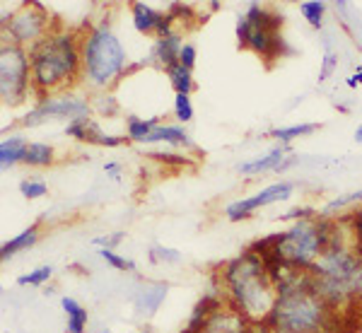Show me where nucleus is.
<instances>
[{"label":"nucleus","instance_id":"31","mask_svg":"<svg viewBox=\"0 0 362 333\" xmlns=\"http://www.w3.org/2000/svg\"><path fill=\"white\" fill-rule=\"evenodd\" d=\"M174 119L181 126L194 119V102H191L189 95H174Z\"/></svg>","mask_w":362,"mask_h":333},{"label":"nucleus","instance_id":"20","mask_svg":"<svg viewBox=\"0 0 362 333\" xmlns=\"http://www.w3.org/2000/svg\"><path fill=\"white\" fill-rule=\"evenodd\" d=\"M39 235H42V230H39V225L34 222V225H29L27 230H22L20 235H15L13 239H8V242L0 247V259L10 261L13 256L22 254V251H27V249H32L34 244L39 242Z\"/></svg>","mask_w":362,"mask_h":333},{"label":"nucleus","instance_id":"28","mask_svg":"<svg viewBox=\"0 0 362 333\" xmlns=\"http://www.w3.org/2000/svg\"><path fill=\"white\" fill-rule=\"evenodd\" d=\"M97 254H99V259L107 261V266L114 268V271H121V273H136L138 271L136 261L126 259V256H121V254H116L114 249H97Z\"/></svg>","mask_w":362,"mask_h":333},{"label":"nucleus","instance_id":"13","mask_svg":"<svg viewBox=\"0 0 362 333\" xmlns=\"http://www.w3.org/2000/svg\"><path fill=\"white\" fill-rule=\"evenodd\" d=\"M184 44L186 42H184V37H181V32H172L162 39H155L153 49H150V56H148V63L157 70L174 66V63H179Z\"/></svg>","mask_w":362,"mask_h":333},{"label":"nucleus","instance_id":"41","mask_svg":"<svg viewBox=\"0 0 362 333\" xmlns=\"http://www.w3.org/2000/svg\"><path fill=\"white\" fill-rule=\"evenodd\" d=\"M104 172H107V177L119 179L121 177V165L119 162H107V165H104Z\"/></svg>","mask_w":362,"mask_h":333},{"label":"nucleus","instance_id":"25","mask_svg":"<svg viewBox=\"0 0 362 333\" xmlns=\"http://www.w3.org/2000/svg\"><path fill=\"white\" fill-rule=\"evenodd\" d=\"M90 104H92V114L107 116V119L121 114V104H119V99L112 95V92H92Z\"/></svg>","mask_w":362,"mask_h":333},{"label":"nucleus","instance_id":"33","mask_svg":"<svg viewBox=\"0 0 362 333\" xmlns=\"http://www.w3.org/2000/svg\"><path fill=\"white\" fill-rule=\"evenodd\" d=\"M148 259L150 264H179L181 254L177 249H169V247H150Z\"/></svg>","mask_w":362,"mask_h":333},{"label":"nucleus","instance_id":"39","mask_svg":"<svg viewBox=\"0 0 362 333\" xmlns=\"http://www.w3.org/2000/svg\"><path fill=\"white\" fill-rule=\"evenodd\" d=\"M157 160L162 162V165H169V167H191L194 165V160H191L189 155L179 153V155H155Z\"/></svg>","mask_w":362,"mask_h":333},{"label":"nucleus","instance_id":"17","mask_svg":"<svg viewBox=\"0 0 362 333\" xmlns=\"http://www.w3.org/2000/svg\"><path fill=\"white\" fill-rule=\"evenodd\" d=\"M172 145V148H184V150H196L194 140H191L189 131H186L181 124H160L150 133L148 143L145 145Z\"/></svg>","mask_w":362,"mask_h":333},{"label":"nucleus","instance_id":"4","mask_svg":"<svg viewBox=\"0 0 362 333\" xmlns=\"http://www.w3.org/2000/svg\"><path fill=\"white\" fill-rule=\"evenodd\" d=\"M128 51L109 17L83 29V83L87 87L95 92H112V87L128 75Z\"/></svg>","mask_w":362,"mask_h":333},{"label":"nucleus","instance_id":"10","mask_svg":"<svg viewBox=\"0 0 362 333\" xmlns=\"http://www.w3.org/2000/svg\"><path fill=\"white\" fill-rule=\"evenodd\" d=\"M295 191V184L290 181H276V184L266 186V189L256 191L254 196L249 198H239V201H232L225 206V218L230 222H242V220H249L251 215H256V210L266 208V206H273V203H280V201H288Z\"/></svg>","mask_w":362,"mask_h":333},{"label":"nucleus","instance_id":"18","mask_svg":"<svg viewBox=\"0 0 362 333\" xmlns=\"http://www.w3.org/2000/svg\"><path fill=\"white\" fill-rule=\"evenodd\" d=\"M27 148H29V140L25 136L3 138V143H0V167H3V172H8V169H13L17 165H25Z\"/></svg>","mask_w":362,"mask_h":333},{"label":"nucleus","instance_id":"21","mask_svg":"<svg viewBox=\"0 0 362 333\" xmlns=\"http://www.w3.org/2000/svg\"><path fill=\"white\" fill-rule=\"evenodd\" d=\"M160 124H162V116L143 119V116H138V114H128L126 116V133H124V136L128 138V143L145 145V143H148V138H150V133H153Z\"/></svg>","mask_w":362,"mask_h":333},{"label":"nucleus","instance_id":"15","mask_svg":"<svg viewBox=\"0 0 362 333\" xmlns=\"http://www.w3.org/2000/svg\"><path fill=\"white\" fill-rule=\"evenodd\" d=\"M249 329H251V321L225 305L208 319L203 333H249Z\"/></svg>","mask_w":362,"mask_h":333},{"label":"nucleus","instance_id":"38","mask_svg":"<svg viewBox=\"0 0 362 333\" xmlns=\"http://www.w3.org/2000/svg\"><path fill=\"white\" fill-rule=\"evenodd\" d=\"M350 292H353L355 307L362 309V261H360L358 271L353 273V278H350Z\"/></svg>","mask_w":362,"mask_h":333},{"label":"nucleus","instance_id":"27","mask_svg":"<svg viewBox=\"0 0 362 333\" xmlns=\"http://www.w3.org/2000/svg\"><path fill=\"white\" fill-rule=\"evenodd\" d=\"M353 203H362V189L360 191H350L346 196H336L334 201H329L324 208L319 210L321 218H336V213H341L343 208L353 206Z\"/></svg>","mask_w":362,"mask_h":333},{"label":"nucleus","instance_id":"32","mask_svg":"<svg viewBox=\"0 0 362 333\" xmlns=\"http://www.w3.org/2000/svg\"><path fill=\"white\" fill-rule=\"evenodd\" d=\"M20 194L29 198V201H37V198H44L49 194V186H46L44 179H22L20 181Z\"/></svg>","mask_w":362,"mask_h":333},{"label":"nucleus","instance_id":"26","mask_svg":"<svg viewBox=\"0 0 362 333\" xmlns=\"http://www.w3.org/2000/svg\"><path fill=\"white\" fill-rule=\"evenodd\" d=\"M326 8H329V5L321 3V0H305V3H300V13H302V17H305L307 25H309V27H314V29H321V27H324Z\"/></svg>","mask_w":362,"mask_h":333},{"label":"nucleus","instance_id":"50","mask_svg":"<svg viewBox=\"0 0 362 333\" xmlns=\"http://www.w3.org/2000/svg\"><path fill=\"white\" fill-rule=\"evenodd\" d=\"M360 68H362V58H360Z\"/></svg>","mask_w":362,"mask_h":333},{"label":"nucleus","instance_id":"34","mask_svg":"<svg viewBox=\"0 0 362 333\" xmlns=\"http://www.w3.org/2000/svg\"><path fill=\"white\" fill-rule=\"evenodd\" d=\"M314 218H319V210L312 206H297V208L280 215L283 222H302V220H314Z\"/></svg>","mask_w":362,"mask_h":333},{"label":"nucleus","instance_id":"22","mask_svg":"<svg viewBox=\"0 0 362 333\" xmlns=\"http://www.w3.org/2000/svg\"><path fill=\"white\" fill-rule=\"evenodd\" d=\"M162 73L167 75V83L174 90V95H194L196 92V80H194V70L184 68L181 63H174V66L165 68Z\"/></svg>","mask_w":362,"mask_h":333},{"label":"nucleus","instance_id":"35","mask_svg":"<svg viewBox=\"0 0 362 333\" xmlns=\"http://www.w3.org/2000/svg\"><path fill=\"white\" fill-rule=\"evenodd\" d=\"M126 239V232L119 230V232H112V235H102V237H95L92 239V244L99 249H116L121 242Z\"/></svg>","mask_w":362,"mask_h":333},{"label":"nucleus","instance_id":"8","mask_svg":"<svg viewBox=\"0 0 362 333\" xmlns=\"http://www.w3.org/2000/svg\"><path fill=\"white\" fill-rule=\"evenodd\" d=\"M34 97L29 51L15 44H0V102L8 109H20Z\"/></svg>","mask_w":362,"mask_h":333},{"label":"nucleus","instance_id":"40","mask_svg":"<svg viewBox=\"0 0 362 333\" xmlns=\"http://www.w3.org/2000/svg\"><path fill=\"white\" fill-rule=\"evenodd\" d=\"M346 85L350 87V90H355V87H360V85H362V68H360V66L355 68V73H353V75H348V78H346Z\"/></svg>","mask_w":362,"mask_h":333},{"label":"nucleus","instance_id":"14","mask_svg":"<svg viewBox=\"0 0 362 333\" xmlns=\"http://www.w3.org/2000/svg\"><path fill=\"white\" fill-rule=\"evenodd\" d=\"M169 285L167 283H143L138 285L136 295H133V307H136L138 317L150 319L157 309L162 307V302L167 300Z\"/></svg>","mask_w":362,"mask_h":333},{"label":"nucleus","instance_id":"48","mask_svg":"<svg viewBox=\"0 0 362 333\" xmlns=\"http://www.w3.org/2000/svg\"><path fill=\"white\" fill-rule=\"evenodd\" d=\"M336 109L341 111V114H348V107H346V104H336Z\"/></svg>","mask_w":362,"mask_h":333},{"label":"nucleus","instance_id":"37","mask_svg":"<svg viewBox=\"0 0 362 333\" xmlns=\"http://www.w3.org/2000/svg\"><path fill=\"white\" fill-rule=\"evenodd\" d=\"M196 61H198V49H196L194 44L186 42V44H184V49H181L179 63H181V66H184V68L194 70V68H196Z\"/></svg>","mask_w":362,"mask_h":333},{"label":"nucleus","instance_id":"19","mask_svg":"<svg viewBox=\"0 0 362 333\" xmlns=\"http://www.w3.org/2000/svg\"><path fill=\"white\" fill-rule=\"evenodd\" d=\"M61 309L66 314V331L68 333H90V312L80 305L75 297H61Z\"/></svg>","mask_w":362,"mask_h":333},{"label":"nucleus","instance_id":"43","mask_svg":"<svg viewBox=\"0 0 362 333\" xmlns=\"http://www.w3.org/2000/svg\"><path fill=\"white\" fill-rule=\"evenodd\" d=\"M295 162H297V157H295V155H288V157H285V160H283V162H280V165H278V169H276V172H285V169H288V167H293Z\"/></svg>","mask_w":362,"mask_h":333},{"label":"nucleus","instance_id":"11","mask_svg":"<svg viewBox=\"0 0 362 333\" xmlns=\"http://www.w3.org/2000/svg\"><path fill=\"white\" fill-rule=\"evenodd\" d=\"M131 20L136 32L143 34V37L162 39L172 32H179L177 20L167 10H155L148 3H131Z\"/></svg>","mask_w":362,"mask_h":333},{"label":"nucleus","instance_id":"44","mask_svg":"<svg viewBox=\"0 0 362 333\" xmlns=\"http://www.w3.org/2000/svg\"><path fill=\"white\" fill-rule=\"evenodd\" d=\"M131 333H155V329H153V326H148V324H145V326H140V329L131 331Z\"/></svg>","mask_w":362,"mask_h":333},{"label":"nucleus","instance_id":"47","mask_svg":"<svg viewBox=\"0 0 362 333\" xmlns=\"http://www.w3.org/2000/svg\"><path fill=\"white\" fill-rule=\"evenodd\" d=\"M266 324H268V321H266ZM268 333H293V331H283V329H276V326L268 324Z\"/></svg>","mask_w":362,"mask_h":333},{"label":"nucleus","instance_id":"42","mask_svg":"<svg viewBox=\"0 0 362 333\" xmlns=\"http://www.w3.org/2000/svg\"><path fill=\"white\" fill-rule=\"evenodd\" d=\"M353 251L358 254V259L362 261V230L353 232Z\"/></svg>","mask_w":362,"mask_h":333},{"label":"nucleus","instance_id":"46","mask_svg":"<svg viewBox=\"0 0 362 333\" xmlns=\"http://www.w3.org/2000/svg\"><path fill=\"white\" fill-rule=\"evenodd\" d=\"M220 8H223V3H208V10H210V13H218Z\"/></svg>","mask_w":362,"mask_h":333},{"label":"nucleus","instance_id":"1","mask_svg":"<svg viewBox=\"0 0 362 333\" xmlns=\"http://www.w3.org/2000/svg\"><path fill=\"white\" fill-rule=\"evenodd\" d=\"M34 97L66 95L83 83V29H68L58 22L49 37L29 49Z\"/></svg>","mask_w":362,"mask_h":333},{"label":"nucleus","instance_id":"2","mask_svg":"<svg viewBox=\"0 0 362 333\" xmlns=\"http://www.w3.org/2000/svg\"><path fill=\"white\" fill-rule=\"evenodd\" d=\"M218 278L223 285L225 305L249 319L251 324L266 321L271 317L278 300V290L266 271L264 256L249 247L235 259L225 261L218 268Z\"/></svg>","mask_w":362,"mask_h":333},{"label":"nucleus","instance_id":"36","mask_svg":"<svg viewBox=\"0 0 362 333\" xmlns=\"http://www.w3.org/2000/svg\"><path fill=\"white\" fill-rule=\"evenodd\" d=\"M338 68V56L326 51L324 54V61H321V68H319V83H326V80L334 75V70Z\"/></svg>","mask_w":362,"mask_h":333},{"label":"nucleus","instance_id":"29","mask_svg":"<svg viewBox=\"0 0 362 333\" xmlns=\"http://www.w3.org/2000/svg\"><path fill=\"white\" fill-rule=\"evenodd\" d=\"M51 278H54V266H39V268H34V271L17 278V285H20V288H27V285L29 288H42Z\"/></svg>","mask_w":362,"mask_h":333},{"label":"nucleus","instance_id":"5","mask_svg":"<svg viewBox=\"0 0 362 333\" xmlns=\"http://www.w3.org/2000/svg\"><path fill=\"white\" fill-rule=\"evenodd\" d=\"M353 317L355 309L336 312L321 300L309 283L300 290L278 295L276 307L266 321L276 329L293 333H341L346 329V321Z\"/></svg>","mask_w":362,"mask_h":333},{"label":"nucleus","instance_id":"9","mask_svg":"<svg viewBox=\"0 0 362 333\" xmlns=\"http://www.w3.org/2000/svg\"><path fill=\"white\" fill-rule=\"evenodd\" d=\"M83 116H92V104L87 97L73 95V92H66V95H51V97H42L34 102V107L22 114L20 126L22 128H34L49 124V121H75L83 119Z\"/></svg>","mask_w":362,"mask_h":333},{"label":"nucleus","instance_id":"16","mask_svg":"<svg viewBox=\"0 0 362 333\" xmlns=\"http://www.w3.org/2000/svg\"><path fill=\"white\" fill-rule=\"evenodd\" d=\"M288 155H290V145H278V148L268 150V153L254 157V160L242 162V165L237 167V172L244 174V177H259V174H266V172H276L278 165Z\"/></svg>","mask_w":362,"mask_h":333},{"label":"nucleus","instance_id":"24","mask_svg":"<svg viewBox=\"0 0 362 333\" xmlns=\"http://www.w3.org/2000/svg\"><path fill=\"white\" fill-rule=\"evenodd\" d=\"M314 131H319L317 124H295V126H283V128H273L268 133V138L278 140L280 145H290L293 140L297 138H305V136H312Z\"/></svg>","mask_w":362,"mask_h":333},{"label":"nucleus","instance_id":"49","mask_svg":"<svg viewBox=\"0 0 362 333\" xmlns=\"http://www.w3.org/2000/svg\"><path fill=\"white\" fill-rule=\"evenodd\" d=\"M90 333H112V331H109V329H107V326H99V329H97V331H90Z\"/></svg>","mask_w":362,"mask_h":333},{"label":"nucleus","instance_id":"30","mask_svg":"<svg viewBox=\"0 0 362 333\" xmlns=\"http://www.w3.org/2000/svg\"><path fill=\"white\" fill-rule=\"evenodd\" d=\"M167 13L177 20V25H191V22H201V17L196 15V8L189 3H169Z\"/></svg>","mask_w":362,"mask_h":333},{"label":"nucleus","instance_id":"3","mask_svg":"<svg viewBox=\"0 0 362 333\" xmlns=\"http://www.w3.org/2000/svg\"><path fill=\"white\" fill-rule=\"evenodd\" d=\"M331 230H334V218H314L293 222L288 230L268 235L259 242L251 244V251H256L264 259H276L285 266L309 271L331 242Z\"/></svg>","mask_w":362,"mask_h":333},{"label":"nucleus","instance_id":"7","mask_svg":"<svg viewBox=\"0 0 362 333\" xmlns=\"http://www.w3.org/2000/svg\"><path fill=\"white\" fill-rule=\"evenodd\" d=\"M58 27L54 15L49 13L44 3L32 0V3H17L15 10H10V15L3 10L0 17V32H3V44H15L22 49H32L34 44H39L44 37H49L51 32Z\"/></svg>","mask_w":362,"mask_h":333},{"label":"nucleus","instance_id":"23","mask_svg":"<svg viewBox=\"0 0 362 333\" xmlns=\"http://www.w3.org/2000/svg\"><path fill=\"white\" fill-rule=\"evenodd\" d=\"M25 165L32 169H49L51 165H56V150L49 143H29L27 155H25Z\"/></svg>","mask_w":362,"mask_h":333},{"label":"nucleus","instance_id":"12","mask_svg":"<svg viewBox=\"0 0 362 333\" xmlns=\"http://www.w3.org/2000/svg\"><path fill=\"white\" fill-rule=\"evenodd\" d=\"M66 136L85 145H97V148H121V145H128L126 136L107 133L92 116H83V119H75L66 124Z\"/></svg>","mask_w":362,"mask_h":333},{"label":"nucleus","instance_id":"45","mask_svg":"<svg viewBox=\"0 0 362 333\" xmlns=\"http://www.w3.org/2000/svg\"><path fill=\"white\" fill-rule=\"evenodd\" d=\"M355 143H358V145H362V126H358V128H355Z\"/></svg>","mask_w":362,"mask_h":333},{"label":"nucleus","instance_id":"6","mask_svg":"<svg viewBox=\"0 0 362 333\" xmlns=\"http://www.w3.org/2000/svg\"><path fill=\"white\" fill-rule=\"evenodd\" d=\"M285 15L278 13L271 5L249 3L244 13L237 17L235 37L239 49H247L259 58H264L266 66H273L280 58L290 56L293 49L283 37Z\"/></svg>","mask_w":362,"mask_h":333}]
</instances>
